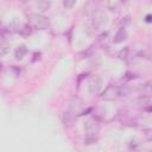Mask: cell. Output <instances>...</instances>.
Instances as JSON below:
<instances>
[{
	"mask_svg": "<svg viewBox=\"0 0 152 152\" xmlns=\"http://www.w3.org/2000/svg\"><path fill=\"white\" fill-rule=\"evenodd\" d=\"M30 24L36 30H46L49 27V19L42 14L33 13L30 15Z\"/></svg>",
	"mask_w": 152,
	"mask_h": 152,
	"instance_id": "1",
	"label": "cell"
},
{
	"mask_svg": "<svg viewBox=\"0 0 152 152\" xmlns=\"http://www.w3.org/2000/svg\"><path fill=\"white\" fill-rule=\"evenodd\" d=\"M102 100H106V101H114L116 99L120 97V94H119V86L116 84H109L104 91L102 93L101 95Z\"/></svg>",
	"mask_w": 152,
	"mask_h": 152,
	"instance_id": "2",
	"label": "cell"
},
{
	"mask_svg": "<svg viewBox=\"0 0 152 152\" xmlns=\"http://www.w3.org/2000/svg\"><path fill=\"white\" fill-rule=\"evenodd\" d=\"M88 88H89V93L91 95H96L100 93L101 88H102V78L99 75H94L89 78L88 82Z\"/></svg>",
	"mask_w": 152,
	"mask_h": 152,
	"instance_id": "3",
	"label": "cell"
},
{
	"mask_svg": "<svg viewBox=\"0 0 152 152\" xmlns=\"http://www.w3.org/2000/svg\"><path fill=\"white\" fill-rule=\"evenodd\" d=\"M84 131H86L88 137H95L100 131V125H99L97 120L95 118L88 120L84 125Z\"/></svg>",
	"mask_w": 152,
	"mask_h": 152,
	"instance_id": "4",
	"label": "cell"
},
{
	"mask_svg": "<svg viewBox=\"0 0 152 152\" xmlns=\"http://www.w3.org/2000/svg\"><path fill=\"white\" fill-rule=\"evenodd\" d=\"M76 115H77V114H76L75 112H72L71 109L65 110V112L63 113V115H62V120H63L64 126H66V127L72 126V124H74V121H75V119H76Z\"/></svg>",
	"mask_w": 152,
	"mask_h": 152,
	"instance_id": "5",
	"label": "cell"
},
{
	"mask_svg": "<svg viewBox=\"0 0 152 152\" xmlns=\"http://www.w3.org/2000/svg\"><path fill=\"white\" fill-rule=\"evenodd\" d=\"M127 39V31H126V27H125V25L124 26H121L119 30H118V32L115 33V36H114V38H113V42L115 43V44H119V43H122L124 40H126Z\"/></svg>",
	"mask_w": 152,
	"mask_h": 152,
	"instance_id": "6",
	"label": "cell"
},
{
	"mask_svg": "<svg viewBox=\"0 0 152 152\" xmlns=\"http://www.w3.org/2000/svg\"><path fill=\"white\" fill-rule=\"evenodd\" d=\"M150 99L151 97H147V96H144V95H140L138 96L135 100L132 101V104H134L135 107H147L150 104Z\"/></svg>",
	"mask_w": 152,
	"mask_h": 152,
	"instance_id": "7",
	"label": "cell"
},
{
	"mask_svg": "<svg viewBox=\"0 0 152 152\" xmlns=\"http://www.w3.org/2000/svg\"><path fill=\"white\" fill-rule=\"evenodd\" d=\"M139 93L140 95L147 96V97H152V83L151 82H146L144 84L140 86L139 88Z\"/></svg>",
	"mask_w": 152,
	"mask_h": 152,
	"instance_id": "8",
	"label": "cell"
},
{
	"mask_svg": "<svg viewBox=\"0 0 152 152\" xmlns=\"http://www.w3.org/2000/svg\"><path fill=\"white\" fill-rule=\"evenodd\" d=\"M26 53H27V48L25 45H19L14 50V57H15V59H21Z\"/></svg>",
	"mask_w": 152,
	"mask_h": 152,
	"instance_id": "9",
	"label": "cell"
},
{
	"mask_svg": "<svg viewBox=\"0 0 152 152\" xmlns=\"http://www.w3.org/2000/svg\"><path fill=\"white\" fill-rule=\"evenodd\" d=\"M132 91V88L127 84H120L119 86V94H120V97H125L127 95H129Z\"/></svg>",
	"mask_w": 152,
	"mask_h": 152,
	"instance_id": "10",
	"label": "cell"
},
{
	"mask_svg": "<svg viewBox=\"0 0 152 152\" xmlns=\"http://www.w3.org/2000/svg\"><path fill=\"white\" fill-rule=\"evenodd\" d=\"M36 6H37V8H38L39 11L45 12V11H48L49 7H50V1H49V0H38L37 4H36Z\"/></svg>",
	"mask_w": 152,
	"mask_h": 152,
	"instance_id": "11",
	"label": "cell"
},
{
	"mask_svg": "<svg viewBox=\"0 0 152 152\" xmlns=\"http://www.w3.org/2000/svg\"><path fill=\"white\" fill-rule=\"evenodd\" d=\"M32 26L30 25H23V26H19V30H18V33H20L21 36H30L31 32H32Z\"/></svg>",
	"mask_w": 152,
	"mask_h": 152,
	"instance_id": "12",
	"label": "cell"
},
{
	"mask_svg": "<svg viewBox=\"0 0 152 152\" xmlns=\"http://www.w3.org/2000/svg\"><path fill=\"white\" fill-rule=\"evenodd\" d=\"M142 133H144V137L146 140L152 141V128H145L142 131Z\"/></svg>",
	"mask_w": 152,
	"mask_h": 152,
	"instance_id": "13",
	"label": "cell"
},
{
	"mask_svg": "<svg viewBox=\"0 0 152 152\" xmlns=\"http://www.w3.org/2000/svg\"><path fill=\"white\" fill-rule=\"evenodd\" d=\"M76 1L77 0H63V6L65 8H68V10H70V8H72L75 6Z\"/></svg>",
	"mask_w": 152,
	"mask_h": 152,
	"instance_id": "14",
	"label": "cell"
},
{
	"mask_svg": "<svg viewBox=\"0 0 152 152\" xmlns=\"http://www.w3.org/2000/svg\"><path fill=\"white\" fill-rule=\"evenodd\" d=\"M127 53H128V48H125V49H122V50L120 51L119 57H120L121 59H126V58H127Z\"/></svg>",
	"mask_w": 152,
	"mask_h": 152,
	"instance_id": "15",
	"label": "cell"
},
{
	"mask_svg": "<svg viewBox=\"0 0 152 152\" xmlns=\"http://www.w3.org/2000/svg\"><path fill=\"white\" fill-rule=\"evenodd\" d=\"M96 141H97V139L95 137H88L87 135V138L84 139V144H94Z\"/></svg>",
	"mask_w": 152,
	"mask_h": 152,
	"instance_id": "16",
	"label": "cell"
},
{
	"mask_svg": "<svg viewBox=\"0 0 152 152\" xmlns=\"http://www.w3.org/2000/svg\"><path fill=\"white\" fill-rule=\"evenodd\" d=\"M145 21H146V23H148V24H150V23H152V14H151V13H148V14H146V15H145Z\"/></svg>",
	"mask_w": 152,
	"mask_h": 152,
	"instance_id": "17",
	"label": "cell"
}]
</instances>
